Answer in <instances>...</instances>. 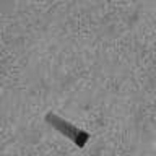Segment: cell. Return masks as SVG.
Wrapping results in <instances>:
<instances>
[{
	"mask_svg": "<svg viewBox=\"0 0 156 156\" xmlns=\"http://www.w3.org/2000/svg\"><path fill=\"white\" fill-rule=\"evenodd\" d=\"M44 120H46L54 130H57L60 135L67 136L68 140H72L78 148H85L86 143H88V140H90V133H88L86 130H83V129H80V127L73 125L72 122L65 120L63 117L55 114V112H47L46 117H44Z\"/></svg>",
	"mask_w": 156,
	"mask_h": 156,
	"instance_id": "cell-1",
	"label": "cell"
}]
</instances>
